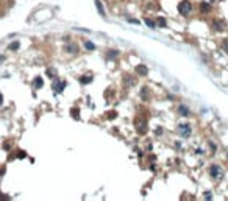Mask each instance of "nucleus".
Segmentation results:
<instances>
[{
  "mask_svg": "<svg viewBox=\"0 0 228 201\" xmlns=\"http://www.w3.org/2000/svg\"><path fill=\"white\" fill-rule=\"evenodd\" d=\"M178 11H180L181 16H189L191 13H192V5L189 3V0H181L180 3H178Z\"/></svg>",
  "mask_w": 228,
  "mask_h": 201,
  "instance_id": "1",
  "label": "nucleus"
},
{
  "mask_svg": "<svg viewBox=\"0 0 228 201\" xmlns=\"http://www.w3.org/2000/svg\"><path fill=\"white\" fill-rule=\"evenodd\" d=\"M134 126H136L138 133H141V134L147 133V123H145L144 118H136V120H134Z\"/></svg>",
  "mask_w": 228,
  "mask_h": 201,
  "instance_id": "2",
  "label": "nucleus"
},
{
  "mask_svg": "<svg viewBox=\"0 0 228 201\" xmlns=\"http://www.w3.org/2000/svg\"><path fill=\"white\" fill-rule=\"evenodd\" d=\"M191 126H189V123H180L178 125V133H180V136H183V137H189L191 136Z\"/></svg>",
  "mask_w": 228,
  "mask_h": 201,
  "instance_id": "3",
  "label": "nucleus"
},
{
  "mask_svg": "<svg viewBox=\"0 0 228 201\" xmlns=\"http://www.w3.org/2000/svg\"><path fill=\"white\" fill-rule=\"evenodd\" d=\"M209 173H211V178H214V179H220L222 178V169L219 165H213L209 169Z\"/></svg>",
  "mask_w": 228,
  "mask_h": 201,
  "instance_id": "4",
  "label": "nucleus"
},
{
  "mask_svg": "<svg viewBox=\"0 0 228 201\" xmlns=\"http://www.w3.org/2000/svg\"><path fill=\"white\" fill-rule=\"evenodd\" d=\"M136 73H138V75H141V77H145V75L148 73V69L145 67V65L139 64V65H138V67H136Z\"/></svg>",
  "mask_w": 228,
  "mask_h": 201,
  "instance_id": "5",
  "label": "nucleus"
},
{
  "mask_svg": "<svg viewBox=\"0 0 228 201\" xmlns=\"http://www.w3.org/2000/svg\"><path fill=\"white\" fill-rule=\"evenodd\" d=\"M200 11L203 13V14H208V13L211 11V5H209V3H206V2H201L200 3Z\"/></svg>",
  "mask_w": 228,
  "mask_h": 201,
  "instance_id": "6",
  "label": "nucleus"
},
{
  "mask_svg": "<svg viewBox=\"0 0 228 201\" xmlns=\"http://www.w3.org/2000/svg\"><path fill=\"white\" fill-rule=\"evenodd\" d=\"M178 112L183 115V117H187V115H189V108L184 106V104H180V106H178Z\"/></svg>",
  "mask_w": 228,
  "mask_h": 201,
  "instance_id": "7",
  "label": "nucleus"
},
{
  "mask_svg": "<svg viewBox=\"0 0 228 201\" xmlns=\"http://www.w3.org/2000/svg\"><path fill=\"white\" fill-rule=\"evenodd\" d=\"M42 84H44V81H42L41 77H36L35 80H33V87H35V89H41Z\"/></svg>",
  "mask_w": 228,
  "mask_h": 201,
  "instance_id": "8",
  "label": "nucleus"
},
{
  "mask_svg": "<svg viewBox=\"0 0 228 201\" xmlns=\"http://www.w3.org/2000/svg\"><path fill=\"white\" fill-rule=\"evenodd\" d=\"M66 87V81H58V83H55V91L57 92H62Z\"/></svg>",
  "mask_w": 228,
  "mask_h": 201,
  "instance_id": "9",
  "label": "nucleus"
},
{
  "mask_svg": "<svg viewBox=\"0 0 228 201\" xmlns=\"http://www.w3.org/2000/svg\"><path fill=\"white\" fill-rule=\"evenodd\" d=\"M213 28L214 30H217V31H222L223 28H225V24H223V22H213Z\"/></svg>",
  "mask_w": 228,
  "mask_h": 201,
  "instance_id": "10",
  "label": "nucleus"
},
{
  "mask_svg": "<svg viewBox=\"0 0 228 201\" xmlns=\"http://www.w3.org/2000/svg\"><path fill=\"white\" fill-rule=\"evenodd\" d=\"M94 2H95V6H97L98 13H100L102 16H105V9H103V5L100 3V0H94Z\"/></svg>",
  "mask_w": 228,
  "mask_h": 201,
  "instance_id": "11",
  "label": "nucleus"
},
{
  "mask_svg": "<svg viewBox=\"0 0 228 201\" xmlns=\"http://www.w3.org/2000/svg\"><path fill=\"white\" fill-rule=\"evenodd\" d=\"M77 45H74V44H70V45H67V52L69 53H75V52H77Z\"/></svg>",
  "mask_w": 228,
  "mask_h": 201,
  "instance_id": "12",
  "label": "nucleus"
},
{
  "mask_svg": "<svg viewBox=\"0 0 228 201\" xmlns=\"http://www.w3.org/2000/svg\"><path fill=\"white\" fill-rule=\"evenodd\" d=\"M91 80H92V77H81V78H80V83H81V84H86V83H89Z\"/></svg>",
  "mask_w": 228,
  "mask_h": 201,
  "instance_id": "13",
  "label": "nucleus"
},
{
  "mask_svg": "<svg viewBox=\"0 0 228 201\" xmlns=\"http://www.w3.org/2000/svg\"><path fill=\"white\" fill-rule=\"evenodd\" d=\"M117 55H119V52H116V50H111V52H108V58H110V59H111V58H116V56H117Z\"/></svg>",
  "mask_w": 228,
  "mask_h": 201,
  "instance_id": "14",
  "label": "nucleus"
},
{
  "mask_svg": "<svg viewBox=\"0 0 228 201\" xmlns=\"http://www.w3.org/2000/svg\"><path fill=\"white\" fill-rule=\"evenodd\" d=\"M19 45H21L19 42H13V44L9 45V50H17V48H19Z\"/></svg>",
  "mask_w": 228,
  "mask_h": 201,
  "instance_id": "15",
  "label": "nucleus"
},
{
  "mask_svg": "<svg viewBox=\"0 0 228 201\" xmlns=\"http://www.w3.org/2000/svg\"><path fill=\"white\" fill-rule=\"evenodd\" d=\"M158 25H160V27H166V19L160 17L158 19Z\"/></svg>",
  "mask_w": 228,
  "mask_h": 201,
  "instance_id": "16",
  "label": "nucleus"
},
{
  "mask_svg": "<svg viewBox=\"0 0 228 201\" xmlns=\"http://www.w3.org/2000/svg\"><path fill=\"white\" fill-rule=\"evenodd\" d=\"M72 117H74V118H80V112H78V109H72Z\"/></svg>",
  "mask_w": 228,
  "mask_h": 201,
  "instance_id": "17",
  "label": "nucleus"
},
{
  "mask_svg": "<svg viewBox=\"0 0 228 201\" xmlns=\"http://www.w3.org/2000/svg\"><path fill=\"white\" fill-rule=\"evenodd\" d=\"M86 48H88V50H94L95 45L92 44V42H86Z\"/></svg>",
  "mask_w": 228,
  "mask_h": 201,
  "instance_id": "18",
  "label": "nucleus"
},
{
  "mask_svg": "<svg viewBox=\"0 0 228 201\" xmlns=\"http://www.w3.org/2000/svg\"><path fill=\"white\" fill-rule=\"evenodd\" d=\"M145 24H147V27H150V28L155 27V22H152L150 19H145Z\"/></svg>",
  "mask_w": 228,
  "mask_h": 201,
  "instance_id": "19",
  "label": "nucleus"
},
{
  "mask_svg": "<svg viewBox=\"0 0 228 201\" xmlns=\"http://www.w3.org/2000/svg\"><path fill=\"white\" fill-rule=\"evenodd\" d=\"M222 47H223V50H225L227 53H228V39H225V41L222 42Z\"/></svg>",
  "mask_w": 228,
  "mask_h": 201,
  "instance_id": "20",
  "label": "nucleus"
},
{
  "mask_svg": "<svg viewBox=\"0 0 228 201\" xmlns=\"http://www.w3.org/2000/svg\"><path fill=\"white\" fill-rule=\"evenodd\" d=\"M142 100H148V98H147V87L142 89Z\"/></svg>",
  "mask_w": 228,
  "mask_h": 201,
  "instance_id": "21",
  "label": "nucleus"
},
{
  "mask_svg": "<svg viewBox=\"0 0 228 201\" xmlns=\"http://www.w3.org/2000/svg\"><path fill=\"white\" fill-rule=\"evenodd\" d=\"M47 75H49V77H55V70H52V69H49V70H47Z\"/></svg>",
  "mask_w": 228,
  "mask_h": 201,
  "instance_id": "22",
  "label": "nucleus"
},
{
  "mask_svg": "<svg viewBox=\"0 0 228 201\" xmlns=\"http://www.w3.org/2000/svg\"><path fill=\"white\" fill-rule=\"evenodd\" d=\"M209 147H211V151H216V150H217L216 143H213V142H209Z\"/></svg>",
  "mask_w": 228,
  "mask_h": 201,
  "instance_id": "23",
  "label": "nucleus"
},
{
  "mask_svg": "<svg viewBox=\"0 0 228 201\" xmlns=\"http://www.w3.org/2000/svg\"><path fill=\"white\" fill-rule=\"evenodd\" d=\"M0 200H9V198L6 195H0Z\"/></svg>",
  "mask_w": 228,
  "mask_h": 201,
  "instance_id": "24",
  "label": "nucleus"
},
{
  "mask_svg": "<svg viewBox=\"0 0 228 201\" xmlns=\"http://www.w3.org/2000/svg\"><path fill=\"white\" fill-rule=\"evenodd\" d=\"M2 103H3V95L0 94V104H2Z\"/></svg>",
  "mask_w": 228,
  "mask_h": 201,
  "instance_id": "25",
  "label": "nucleus"
}]
</instances>
